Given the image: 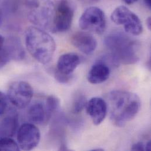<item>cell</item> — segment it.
<instances>
[{"label":"cell","mask_w":151,"mask_h":151,"mask_svg":"<svg viewBox=\"0 0 151 151\" xmlns=\"http://www.w3.org/2000/svg\"><path fill=\"white\" fill-rule=\"evenodd\" d=\"M86 110L95 125H98L105 119L108 108L106 101L101 98L93 97L86 102Z\"/></svg>","instance_id":"30bf717a"},{"label":"cell","mask_w":151,"mask_h":151,"mask_svg":"<svg viewBox=\"0 0 151 151\" xmlns=\"http://www.w3.org/2000/svg\"><path fill=\"white\" fill-rule=\"evenodd\" d=\"M147 25L149 29H151V17H149L147 20Z\"/></svg>","instance_id":"83f0119b"},{"label":"cell","mask_w":151,"mask_h":151,"mask_svg":"<svg viewBox=\"0 0 151 151\" xmlns=\"http://www.w3.org/2000/svg\"><path fill=\"white\" fill-rule=\"evenodd\" d=\"M151 150V142L149 141L145 145V150L147 151H150Z\"/></svg>","instance_id":"d4e9b609"},{"label":"cell","mask_w":151,"mask_h":151,"mask_svg":"<svg viewBox=\"0 0 151 151\" xmlns=\"http://www.w3.org/2000/svg\"><path fill=\"white\" fill-rule=\"evenodd\" d=\"M3 18H4V14L3 12H2L1 9H0V27L2 25L3 23Z\"/></svg>","instance_id":"4316f807"},{"label":"cell","mask_w":151,"mask_h":151,"mask_svg":"<svg viewBox=\"0 0 151 151\" xmlns=\"http://www.w3.org/2000/svg\"><path fill=\"white\" fill-rule=\"evenodd\" d=\"M22 5V0H0V9L3 14L13 16L17 14Z\"/></svg>","instance_id":"e0dca14e"},{"label":"cell","mask_w":151,"mask_h":151,"mask_svg":"<svg viewBox=\"0 0 151 151\" xmlns=\"http://www.w3.org/2000/svg\"><path fill=\"white\" fill-rule=\"evenodd\" d=\"M74 6L69 0H60L56 8L53 24V31L64 32L71 27L74 15Z\"/></svg>","instance_id":"ba28073f"},{"label":"cell","mask_w":151,"mask_h":151,"mask_svg":"<svg viewBox=\"0 0 151 151\" xmlns=\"http://www.w3.org/2000/svg\"><path fill=\"white\" fill-rule=\"evenodd\" d=\"M80 64L79 56L73 52L62 55L58 59L55 74L65 76H73V73Z\"/></svg>","instance_id":"7c38bea8"},{"label":"cell","mask_w":151,"mask_h":151,"mask_svg":"<svg viewBox=\"0 0 151 151\" xmlns=\"http://www.w3.org/2000/svg\"><path fill=\"white\" fill-rule=\"evenodd\" d=\"M55 6L51 0H31L27 4V15L31 22L41 29L53 31Z\"/></svg>","instance_id":"277c9868"},{"label":"cell","mask_w":151,"mask_h":151,"mask_svg":"<svg viewBox=\"0 0 151 151\" xmlns=\"http://www.w3.org/2000/svg\"><path fill=\"white\" fill-rule=\"evenodd\" d=\"M128 5H131V4H133L135 2H136L138 0H123Z\"/></svg>","instance_id":"484cf974"},{"label":"cell","mask_w":151,"mask_h":151,"mask_svg":"<svg viewBox=\"0 0 151 151\" xmlns=\"http://www.w3.org/2000/svg\"><path fill=\"white\" fill-rule=\"evenodd\" d=\"M34 91L29 83L22 81L12 83L7 91V98L10 102L19 109L27 107L31 102Z\"/></svg>","instance_id":"52a82bcc"},{"label":"cell","mask_w":151,"mask_h":151,"mask_svg":"<svg viewBox=\"0 0 151 151\" xmlns=\"http://www.w3.org/2000/svg\"><path fill=\"white\" fill-rule=\"evenodd\" d=\"M8 106V98L0 91V118L4 114Z\"/></svg>","instance_id":"7402d4cb"},{"label":"cell","mask_w":151,"mask_h":151,"mask_svg":"<svg viewBox=\"0 0 151 151\" xmlns=\"http://www.w3.org/2000/svg\"><path fill=\"white\" fill-rule=\"evenodd\" d=\"M104 44L115 64H134L139 60L138 44L122 32L109 34L105 37Z\"/></svg>","instance_id":"7a4b0ae2"},{"label":"cell","mask_w":151,"mask_h":151,"mask_svg":"<svg viewBox=\"0 0 151 151\" xmlns=\"http://www.w3.org/2000/svg\"><path fill=\"white\" fill-rule=\"evenodd\" d=\"M79 24L84 31L101 34L106 29V17L101 9L96 6H90L81 16Z\"/></svg>","instance_id":"8992f818"},{"label":"cell","mask_w":151,"mask_h":151,"mask_svg":"<svg viewBox=\"0 0 151 151\" xmlns=\"http://www.w3.org/2000/svg\"><path fill=\"white\" fill-rule=\"evenodd\" d=\"M41 139L39 129L34 124L26 123L22 125L17 134L18 144L22 150L30 151L37 147Z\"/></svg>","instance_id":"9c48e42d"},{"label":"cell","mask_w":151,"mask_h":151,"mask_svg":"<svg viewBox=\"0 0 151 151\" xmlns=\"http://www.w3.org/2000/svg\"><path fill=\"white\" fill-rule=\"evenodd\" d=\"M105 101L110 119L118 127H123L132 120L141 106V99L136 93L122 90L111 91Z\"/></svg>","instance_id":"6da1fadb"},{"label":"cell","mask_w":151,"mask_h":151,"mask_svg":"<svg viewBox=\"0 0 151 151\" xmlns=\"http://www.w3.org/2000/svg\"><path fill=\"white\" fill-rule=\"evenodd\" d=\"M27 116L31 122L35 124H42L50 119L45 105L41 102H35L30 106Z\"/></svg>","instance_id":"9a60e30c"},{"label":"cell","mask_w":151,"mask_h":151,"mask_svg":"<svg viewBox=\"0 0 151 151\" xmlns=\"http://www.w3.org/2000/svg\"><path fill=\"white\" fill-rule=\"evenodd\" d=\"M60 100L54 96H50L47 98L45 102V106L48 114L51 118L52 114L54 113L60 107Z\"/></svg>","instance_id":"d6986e66"},{"label":"cell","mask_w":151,"mask_h":151,"mask_svg":"<svg viewBox=\"0 0 151 151\" xmlns=\"http://www.w3.org/2000/svg\"><path fill=\"white\" fill-rule=\"evenodd\" d=\"M25 44L31 56L42 64L50 62L56 49L53 38L44 29L37 27L32 26L27 29Z\"/></svg>","instance_id":"3957f363"},{"label":"cell","mask_w":151,"mask_h":151,"mask_svg":"<svg viewBox=\"0 0 151 151\" xmlns=\"http://www.w3.org/2000/svg\"><path fill=\"white\" fill-rule=\"evenodd\" d=\"M10 60V57L3 45L0 48V68L5 66Z\"/></svg>","instance_id":"44dd1931"},{"label":"cell","mask_w":151,"mask_h":151,"mask_svg":"<svg viewBox=\"0 0 151 151\" xmlns=\"http://www.w3.org/2000/svg\"><path fill=\"white\" fill-rule=\"evenodd\" d=\"M19 150L18 144L11 137L0 138V151H17Z\"/></svg>","instance_id":"ac0fdd59"},{"label":"cell","mask_w":151,"mask_h":151,"mask_svg":"<svg viewBox=\"0 0 151 151\" xmlns=\"http://www.w3.org/2000/svg\"><path fill=\"white\" fill-rule=\"evenodd\" d=\"M144 1L148 8L150 9L151 7V0H144Z\"/></svg>","instance_id":"f1b7e54d"},{"label":"cell","mask_w":151,"mask_h":151,"mask_svg":"<svg viewBox=\"0 0 151 151\" xmlns=\"http://www.w3.org/2000/svg\"><path fill=\"white\" fill-rule=\"evenodd\" d=\"M80 1L86 3V4H91V3H95L97 2L98 0H79Z\"/></svg>","instance_id":"cb8c5ba5"},{"label":"cell","mask_w":151,"mask_h":151,"mask_svg":"<svg viewBox=\"0 0 151 151\" xmlns=\"http://www.w3.org/2000/svg\"><path fill=\"white\" fill-rule=\"evenodd\" d=\"M85 96L83 95H78L74 101L73 105V112L74 114L80 113L85 108L86 104Z\"/></svg>","instance_id":"ffe728a7"},{"label":"cell","mask_w":151,"mask_h":151,"mask_svg":"<svg viewBox=\"0 0 151 151\" xmlns=\"http://www.w3.org/2000/svg\"><path fill=\"white\" fill-rule=\"evenodd\" d=\"M18 126V116L15 109H11L9 113L0 122V138L12 137Z\"/></svg>","instance_id":"5bb4252c"},{"label":"cell","mask_w":151,"mask_h":151,"mask_svg":"<svg viewBox=\"0 0 151 151\" xmlns=\"http://www.w3.org/2000/svg\"><path fill=\"white\" fill-rule=\"evenodd\" d=\"M91 151H104L103 149H101V148H97V149H93V150H91Z\"/></svg>","instance_id":"f546056e"},{"label":"cell","mask_w":151,"mask_h":151,"mask_svg":"<svg viewBox=\"0 0 151 151\" xmlns=\"http://www.w3.org/2000/svg\"><path fill=\"white\" fill-rule=\"evenodd\" d=\"M4 47L8 53L11 60L19 61L24 58L25 51L18 38L15 37L8 38L6 41L5 40Z\"/></svg>","instance_id":"2e32d148"},{"label":"cell","mask_w":151,"mask_h":151,"mask_svg":"<svg viewBox=\"0 0 151 151\" xmlns=\"http://www.w3.org/2000/svg\"><path fill=\"white\" fill-rule=\"evenodd\" d=\"M109 67L105 62L99 61L90 69L88 80L92 84H99L106 81L110 76Z\"/></svg>","instance_id":"4fadbf2b"},{"label":"cell","mask_w":151,"mask_h":151,"mask_svg":"<svg viewBox=\"0 0 151 151\" xmlns=\"http://www.w3.org/2000/svg\"><path fill=\"white\" fill-rule=\"evenodd\" d=\"M132 151H145V145L143 142H139L132 146Z\"/></svg>","instance_id":"603a6c76"},{"label":"cell","mask_w":151,"mask_h":151,"mask_svg":"<svg viewBox=\"0 0 151 151\" xmlns=\"http://www.w3.org/2000/svg\"><path fill=\"white\" fill-rule=\"evenodd\" d=\"M72 44L81 52L86 55H91L97 47L96 39L89 32H77L71 38Z\"/></svg>","instance_id":"8fae6325"},{"label":"cell","mask_w":151,"mask_h":151,"mask_svg":"<svg viewBox=\"0 0 151 151\" xmlns=\"http://www.w3.org/2000/svg\"><path fill=\"white\" fill-rule=\"evenodd\" d=\"M111 18L115 24L123 25L127 33L137 36L142 32L143 27L139 18L125 6L117 7L112 13Z\"/></svg>","instance_id":"5b68a950"}]
</instances>
